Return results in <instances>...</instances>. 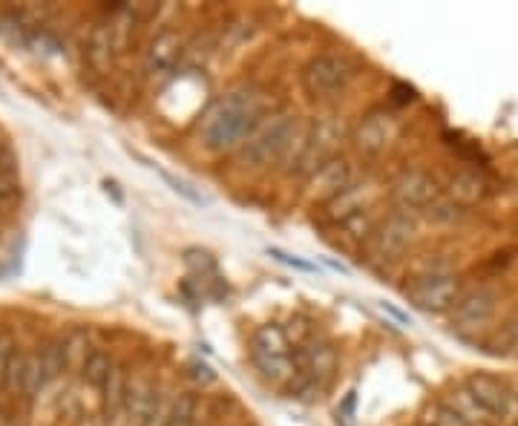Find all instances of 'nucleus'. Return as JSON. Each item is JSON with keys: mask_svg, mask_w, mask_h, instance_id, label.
I'll return each mask as SVG.
<instances>
[{"mask_svg": "<svg viewBox=\"0 0 518 426\" xmlns=\"http://www.w3.org/2000/svg\"><path fill=\"white\" fill-rule=\"evenodd\" d=\"M265 116H268V95L257 87H239L219 95L202 113L199 136L213 153L239 150Z\"/></svg>", "mask_w": 518, "mask_h": 426, "instance_id": "1", "label": "nucleus"}, {"mask_svg": "<svg viewBox=\"0 0 518 426\" xmlns=\"http://www.w3.org/2000/svg\"><path fill=\"white\" fill-rule=\"evenodd\" d=\"M303 136H306V130L300 127L297 116H291V113H268L236 153H239L242 165L254 167V170L271 165L294 167V162H297L294 142H300Z\"/></svg>", "mask_w": 518, "mask_h": 426, "instance_id": "2", "label": "nucleus"}, {"mask_svg": "<svg viewBox=\"0 0 518 426\" xmlns=\"http://www.w3.org/2000/svg\"><path fill=\"white\" fill-rule=\"evenodd\" d=\"M340 139H343V127L334 119H320L314 121L306 130V139H303V147H300V156L294 162V173L303 176V179H311L314 173H320L323 167L334 162V150L340 147Z\"/></svg>", "mask_w": 518, "mask_h": 426, "instance_id": "3", "label": "nucleus"}, {"mask_svg": "<svg viewBox=\"0 0 518 426\" xmlns=\"http://www.w3.org/2000/svg\"><path fill=\"white\" fill-rule=\"evenodd\" d=\"M294 366H297V392L306 395V392H323L334 378V369H337V355L329 343L323 340H308L300 346V352L294 355Z\"/></svg>", "mask_w": 518, "mask_h": 426, "instance_id": "4", "label": "nucleus"}, {"mask_svg": "<svg viewBox=\"0 0 518 426\" xmlns=\"http://www.w3.org/2000/svg\"><path fill=\"white\" fill-rule=\"evenodd\" d=\"M354 78L352 64L340 55H317L311 58L303 70V87L308 95L314 98H337L349 87V81Z\"/></svg>", "mask_w": 518, "mask_h": 426, "instance_id": "5", "label": "nucleus"}, {"mask_svg": "<svg viewBox=\"0 0 518 426\" xmlns=\"http://www.w3.org/2000/svg\"><path fill=\"white\" fill-rule=\"evenodd\" d=\"M467 389L475 395V401L487 409L493 424H518V392L513 386H507L504 380L493 378V375H472L467 380Z\"/></svg>", "mask_w": 518, "mask_h": 426, "instance_id": "6", "label": "nucleus"}, {"mask_svg": "<svg viewBox=\"0 0 518 426\" xmlns=\"http://www.w3.org/2000/svg\"><path fill=\"white\" fill-rule=\"evenodd\" d=\"M412 239H415V222L403 213H395V216H389L386 222L377 225L372 239L366 242V251L377 262L398 260L403 251L412 245Z\"/></svg>", "mask_w": 518, "mask_h": 426, "instance_id": "7", "label": "nucleus"}, {"mask_svg": "<svg viewBox=\"0 0 518 426\" xmlns=\"http://www.w3.org/2000/svg\"><path fill=\"white\" fill-rule=\"evenodd\" d=\"M498 308V294L490 288H475L461 294V300L452 308V329L461 334L481 332L484 326H490Z\"/></svg>", "mask_w": 518, "mask_h": 426, "instance_id": "8", "label": "nucleus"}, {"mask_svg": "<svg viewBox=\"0 0 518 426\" xmlns=\"http://www.w3.org/2000/svg\"><path fill=\"white\" fill-rule=\"evenodd\" d=\"M409 303L421 311H447L455 308V303L461 300V285L452 274H435V277H421L418 283L406 291Z\"/></svg>", "mask_w": 518, "mask_h": 426, "instance_id": "9", "label": "nucleus"}, {"mask_svg": "<svg viewBox=\"0 0 518 426\" xmlns=\"http://www.w3.org/2000/svg\"><path fill=\"white\" fill-rule=\"evenodd\" d=\"M392 199L403 211H429L441 199V190L432 176L421 170H409L392 185Z\"/></svg>", "mask_w": 518, "mask_h": 426, "instance_id": "10", "label": "nucleus"}, {"mask_svg": "<svg viewBox=\"0 0 518 426\" xmlns=\"http://www.w3.org/2000/svg\"><path fill=\"white\" fill-rule=\"evenodd\" d=\"M398 139V121L386 110H375L366 119L360 121V127L354 130V144L357 150H363L366 156H380L386 153Z\"/></svg>", "mask_w": 518, "mask_h": 426, "instance_id": "11", "label": "nucleus"}, {"mask_svg": "<svg viewBox=\"0 0 518 426\" xmlns=\"http://www.w3.org/2000/svg\"><path fill=\"white\" fill-rule=\"evenodd\" d=\"M308 185H311V196H320L329 205L331 199H337L340 193H346V190L357 185V176H354V167L349 162L334 159L320 173H314L308 179Z\"/></svg>", "mask_w": 518, "mask_h": 426, "instance_id": "12", "label": "nucleus"}, {"mask_svg": "<svg viewBox=\"0 0 518 426\" xmlns=\"http://www.w3.org/2000/svg\"><path fill=\"white\" fill-rule=\"evenodd\" d=\"M182 55V41L176 32H162L150 41V47L144 52V72L150 78L156 75H165V72L173 70V64L179 61Z\"/></svg>", "mask_w": 518, "mask_h": 426, "instance_id": "13", "label": "nucleus"}, {"mask_svg": "<svg viewBox=\"0 0 518 426\" xmlns=\"http://www.w3.org/2000/svg\"><path fill=\"white\" fill-rule=\"evenodd\" d=\"M444 406H449L461 421L467 426H478V424H493V418L487 415V409L481 406V403L475 401V395H472L467 386H458V389H452L447 398H444Z\"/></svg>", "mask_w": 518, "mask_h": 426, "instance_id": "14", "label": "nucleus"}, {"mask_svg": "<svg viewBox=\"0 0 518 426\" xmlns=\"http://www.w3.org/2000/svg\"><path fill=\"white\" fill-rule=\"evenodd\" d=\"M375 219L369 216V211L354 213V216H346L340 222H334V234H337V242L343 245H363L369 242L372 234H375Z\"/></svg>", "mask_w": 518, "mask_h": 426, "instance_id": "15", "label": "nucleus"}, {"mask_svg": "<svg viewBox=\"0 0 518 426\" xmlns=\"http://www.w3.org/2000/svg\"><path fill=\"white\" fill-rule=\"evenodd\" d=\"M156 395H159V392H156L147 380H133V383H130V392H127V403H124L127 421L142 426L147 412H150V406L156 401Z\"/></svg>", "mask_w": 518, "mask_h": 426, "instance_id": "16", "label": "nucleus"}, {"mask_svg": "<svg viewBox=\"0 0 518 426\" xmlns=\"http://www.w3.org/2000/svg\"><path fill=\"white\" fill-rule=\"evenodd\" d=\"M47 383L49 372L44 357H41V352H29V355L24 357V383H21V395H24L26 401H35V398L44 392Z\"/></svg>", "mask_w": 518, "mask_h": 426, "instance_id": "17", "label": "nucleus"}, {"mask_svg": "<svg viewBox=\"0 0 518 426\" xmlns=\"http://www.w3.org/2000/svg\"><path fill=\"white\" fill-rule=\"evenodd\" d=\"M481 196H484V182L470 170H461L449 179V199L455 205H475Z\"/></svg>", "mask_w": 518, "mask_h": 426, "instance_id": "18", "label": "nucleus"}, {"mask_svg": "<svg viewBox=\"0 0 518 426\" xmlns=\"http://www.w3.org/2000/svg\"><path fill=\"white\" fill-rule=\"evenodd\" d=\"M366 202H369V188L363 185H354L346 193H340L337 199L329 202V219L331 222H340L346 216H354V213L366 211Z\"/></svg>", "mask_w": 518, "mask_h": 426, "instance_id": "19", "label": "nucleus"}, {"mask_svg": "<svg viewBox=\"0 0 518 426\" xmlns=\"http://www.w3.org/2000/svg\"><path fill=\"white\" fill-rule=\"evenodd\" d=\"M113 372H116V363H113V357L107 355V352L93 349L90 355L84 357L81 375H84V380H87L90 386H95V389H104L107 380L113 378Z\"/></svg>", "mask_w": 518, "mask_h": 426, "instance_id": "20", "label": "nucleus"}, {"mask_svg": "<svg viewBox=\"0 0 518 426\" xmlns=\"http://www.w3.org/2000/svg\"><path fill=\"white\" fill-rule=\"evenodd\" d=\"M101 392H104V412H107V418H118V415H124V403H127L130 383H127V375H124V369H121V366H116L113 378L107 380V386H104Z\"/></svg>", "mask_w": 518, "mask_h": 426, "instance_id": "21", "label": "nucleus"}, {"mask_svg": "<svg viewBox=\"0 0 518 426\" xmlns=\"http://www.w3.org/2000/svg\"><path fill=\"white\" fill-rule=\"evenodd\" d=\"M41 357L47 363L49 380L58 378L67 369V363H70V340L67 337H52L47 346L41 349Z\"/></svg>", "mask_w": 518, "mask_h": 426, "instance_id": "22", "label": "nucleus"}, {"mask_svg": "<svg viewBox=\"0 0 518 426\" xmlns=\"http://www.w3.org/2000/svg\"><path fill=\"white\" fill-rule=\"evenodd\" d=\"M487 349H490L493 355L518 357V314L516 317H510V320L501 326V332L495 334L493 340L487 343Z\"/></svg>", "mask_w": 518, "mask_h": 426, "instance_id": "23", "label": "nucleus"}, {"mask_svg": "<svg viewBox=\"0 0 518 426\" xmlns=\"http://www.w3.org/2000/svg\"><path fill=\"white\" fill-rule=\"evenodd\" d=\"M176 398H179V395H170V392L156 395V401H153V406H150V412H147V418H144L142 426H170Z\"/></svg>", "mask_w": 518, "mask_h": 426, "instance_id": "24", "label": "nucleus"}, {"mask_svg": "<svg viewBox=\"0 0 518 426\" xmlns=\"http://www.w3.org/2000/svg\"><path fill=\"white\" fill-rule=\"evenodd\" d=\"M421 426H467L449 406L444 403H435V406H426L421 412Z\"/></svg>", "mask_w": 518, "mask_h": 426, "instance_id": "25", "label": "nucleus"}, {"mask_svg": "<svg viewBox=\"0 0 518 426\" xmlns=\"http://www.w3.org/2000/svg\"><path fill=\"white\" fill-rule=\"evenodd\" d=\"M170 426H196V398L188 392H179L173 406V421Z\"/></svg>", "mask_w": 518, "mask_h": 426, "instance_id": "26", "label": "nucleus"}, {"mask_svg": "<svg viewBox=\"0 0 518 426\" xmlns=\"http://www.w3.org/2000/svg\"><path fill=\"white\" fill-rule=\"evenodd\" d=\"M18 202H21V185H18V176H6V173H0V213L12 211Z\"/></svg>", "mask_w": 518, "mask_h": 426, "instance_id": "27", "label": "nucleus"}, {"mask_svg": "<svg viewBox=\"0 0 518 426\" xmlns=\"http://www.w3.org/2000/svg\"><path fill=\"white\" fill-rule=\"evenodd\" d=\"M271 257H274V260L285 262V265H291V268L308 271V274H311V271H317V265H311V262H303V260H294L291 254H285V251H280V248H271Z\"/></svg>", "mask_w": 518, "mask_h": 426, "instance_id": "28", "label": "nucleus"}, {"mask_svg": "<svg viewBox=\"0 0 518 426\" xmlns=\"http://www.w3.org/2000/svg\"><path fill=\"white\" fill-rule=\"evenodd\" d=\"M193 378L202 380V383H213V380H216V375L211 372V366H205V363H196V366H193Z\"/></svg>", "mask_w": 518, "mask_h": 426, "instance_id": "29", "label": "nucleus"}, {"mask_svg": "<svg viewBox=\"0 0 518 426\" xmlns=\"http://www.w3.org/2000/svg\"><path fill=\"white\" fill-rule=\"evenodd\" d=\"M352 409H354V392H352V395H349V398H346V403H343V409L337 412V418L343 415V421H346V424H352Z\"/></svg>", "mask_w": 518, "mask_h": 426, "instance_id": "30", "label": "nucleus"}]
</instances>
